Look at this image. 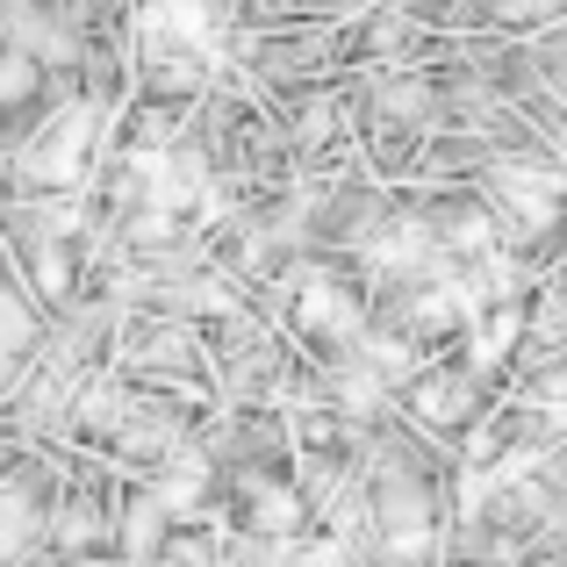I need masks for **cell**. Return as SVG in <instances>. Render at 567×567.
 <instances>
[{"mask_svg": "<svg viewBox=\"0 0 567 567\" xmlns=\"http://www.w3.org/2000/svg\"><path fill=\"white\" fill-rule=\"evenodd\" d=\"M115 101L94 86H72L29 137L8 144V194H94L115 152Z\"/></svg>", "mask_w": 567, "mask_h": 567, "instance_id": "1", "label": "cell"}, {"mask_svg": "<svg viewBox=\"0 0 567 567\" xmlns=\"http://www.w3.org/2000/svg\"><path fill=\"white\" fill-rule=\"evenodd\" d=\"M109 367L130 381H166V388H208V395H223L216 352H208L202 323L173 317V309H123V323L109 338Z\"/></svg>", "mask_w": 567, "mask_h": 567, "instance_id": "2", "label": "cell"}, {"mask_svg": "<svg viewBox=\"0 0 567 567\" xmlns=\"http://www.w3.org/2000/svg\"><path fill=\"white\" fill-rule=\"evenodd\" d=\"M503 395H511V388L496 374H482L467 352H439V360H424L410 381H402V416L424 424L431 439H445V445H467L474 424H482Z\"/></svg>", "mask_w": 567, "mask_h": 567, "instance_id": "3", "label": "cell"}]
</instances>
